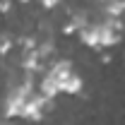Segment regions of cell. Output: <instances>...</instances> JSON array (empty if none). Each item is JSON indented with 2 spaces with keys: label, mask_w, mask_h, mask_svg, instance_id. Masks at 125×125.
I'll use <instances>...</instances> for the list:
<instances>
[{
  "label": "cell",
  "mask_w": 125,
  "mask_h": 125,
  "mask_svg": "<svg viewBox=\"0 0 125 125\" xmlns=\"http://www.w3.org/2000/svg\"><path fill=\"white\" fill-rule=\"evenodd\" d=\"M31 94H34V84H31V77L22 79L17 87H12L7 96H5V118H22V111H24V104H27V99H29Z\"/></svg>",
  "instance_id": "obj_1"
},
{
  "label": "cell",
  "mask_w": 125,
  "mask_h": 125,
  "mask_svg": "<svg viewBox=\"0 0 125 125\" xmlns=\"http://www.w3.org/2000/svg\"><path fill=\"white\" fill-rule=\"evenodd\" d=\"M51 99H46L43 94H31L24 104V111H22V118L24 120H31V123H39L43 120V113H46V106Z\"/></svg>",
  "instance_id": "obj_2"
},
{
  "label": "cell",
  "mask_w": 125,
  "mask_h": 125,
  "mask_svg": "<svg viewBox=\"0 0 125 125\" xmlns=\"http://www.w3.org/2000/svg\"><path fill=\"white\" fill-rule=\"evenodd\" d=\"M79 41L82 46L94 48V51H101V27L99 24H87L84 29H79Z\"/></svg>",
  "instance_id": "obj_3"
},
{
  "label": "cell",
  "mask_w": 125,
  "mask_h": 125,
  "mask_svg": "<svg viewBox=\"0 0 125 125\" xmlns=\"http://www.w3.org/2000/svg\"><path fill=\"white\" fill-rule=\"evenodd\" d=\"M39 94H43L46 99H55L60 94V84L51 72H43V77L39 79Z\"/></svg>",
  "instance_id": "obj_4"
},
{
  "label": "cell",
  "mask_w": 125,
  "mask_h": 125,
  "mask_svg": "<svg viewBox=\"0 0 125 125\" xmlns=\"http://www.w3.org/2000/svg\"><path fill=\"white\" fill-rule=\"evenodd\" d=\"M82 87H84L82 75H77V72L72 70V72H70V75L60 82V94H70V96H75V94L82 92Z\"/></svg>",
  "instance_id": "obj_5"
},
{
  "label": "cell",
  "mask_w": 125,
  "mask_h": 125,
  "mask_svg": "<svg viewBox=\"0 0 125 125\" xmlns=\"http://www.w3.org/2000/svg\"><path fill=\"white\" fill-rule=\"evenodd\" d=\"M22 67H24L27 72H39V70L43 67V58H41L39 48H34V51H24V55H22Z\"/></svg>",
  "instance_id": "obj_6"
},
{
  "label": "cell",
  "mask_w": 125,
  "mask_h": 125,
  "mask_svg": "<svg viewBox=\"0 0 125 125\" xmlns=\"http://www.w3.org/2000/svg\"><path fill=\"white\" fill-rule=\"evenodd\" d=\"M12 43H15V41H12V36H10V34H2V36H0V58H2V55H7V53L12 51Z\"/></svg>",
  "instance_id": "obj_7"
},
{
  "label": "cell",
  "mask_w": 125,
  "mask_h": 125,
  "mask_svg": "<svg viewBox=\"0 0 125 125\" xmlns=\"http://www.w3.org/2000/svg\"><path fill=\"white\" fill-rule=\"evenodd\" d=\"M62 0H41V5L46 7V10H53V7H58Z\"/></svg>",
  "instance_id": "obj_8"
},
{
  "label": "cell",
  "mask_w": 125,
  "mask_h": 125,
  "mask_svg": "<svg viewBox=\"0 0 125 125\" xmlns=\"http://www.w3.org/2000/svg\"><path fill=\"white\" fill-rule=\"evenodd\" d=\"M12 10V2L10 0H0V12H10Z\"/></svg>",
  "instance_id": "obj_9"
},
{
  "label": "cell",
  "mask_w": 125,
  "mask_h": 125,
  "mask_svg": "<svg viewBox=\"0 0 125 125\" xmlns=\"http://www.w3.org/2000/svg\"><path fill=\"white\" fill-rule=\"evenodd\" d=\"M19 2H24V5H27V2H29V0H19Z\"/></svg>",
  "instance_id": "obj_10"
},
{
  "label": "cell",
  "mask_w": 125,
  "mask_h": 125,
  "mask_svg": "<svg viewBox=\"0 0 125 125\" xmlns=\"http://www.w3.org/2000/svg\"><path fill=\"white\" fill-rule=\"evenodd\" d=\"M0 125H10V123H0Z\"/></svg>",
  "instance_id": "obj_11"
}]
</instances>
